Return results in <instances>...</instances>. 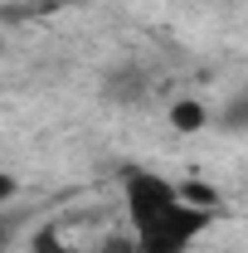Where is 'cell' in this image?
Masks as SVG:
<instances>
[{
  "label": "cell",
  "mask_w": 248,
  "mask_h": 253,
  "mask_svg": "<svg viewBox=\"0 0 248 253\" xmlns=\"http://www.w3.org/2000/svg\"><path fill=\"white\" fill-rule=\"evenodd\" d=\"M244 112H248V102L239 97V102L229 107V117H224V126H229V131H239V122H244Z\"/></svg>",
  "instance_id": "4"
},
{
  "label": "cell",
  "mask_w": 248,
  "mask_h": 253,
  "mask_svg": "<svg viewBox=\"0 0 248 253\" xmlns=\"http://www.w3.org/2000/svg\"><path fill=\"white\" fill-rule=\"evenodd\" d=\"M10 195H15V175H5V170H0V205H5Z\"/></svg>",
  "instance_id": "5"
},
{
  "label": "cell",
  "mask_w": 248,
  "mask_h": 253,
  "mask_svg": "<svg viewBox=\"0 0 248 253\" xmlns=\"http://www.w3.org/2000/svg\"><path fill=\"white\" fill-rule=\"evenodd\" d=\"M209 219H214V210H200V205L175 200L165 214L136 224V244H131V253H185L190 244L209 229Z\"/></svg>",
  "instance_id": "1"
},
{
  "label": "cell",
  "mask_w": 248,
  "mask_h": 253,
  "mask_svg": "<svg viewBox=\"0 0 248 253\" xmlns=\"http://www.w3.org/2000/svg\"><path fill=\"white\" fill-rule=\"evenodd\" d=\"M205 122H209V112H205V102H195V97H180V102L170 107V126H180V131H200Z\"/></svg>",
  "instance_id": "3"
},
{
  "label": "cell",
  "mask_w": 248,
  "mask_h": 253,
  "mask_svg": "<svg viewBox=\"0 0 248 253\" xmlns=\"http://www.w3.org/2000/svg\"><path fill=\"white\" fill-rule=\"evenodd\" d=\"M175 200H180L175 185H170L165 175H156V170H131V175H126V210H131V224H146V219H156V214H165Z\"/></svg>",
  "instance_id": "2"
}]
</instances>
